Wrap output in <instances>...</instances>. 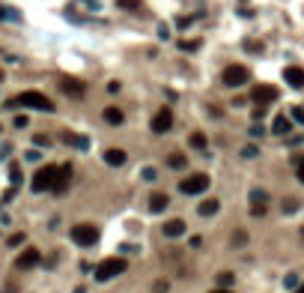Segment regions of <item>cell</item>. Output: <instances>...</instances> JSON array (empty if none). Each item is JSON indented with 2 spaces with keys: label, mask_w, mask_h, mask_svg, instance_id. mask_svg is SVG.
Returning a JSON list of instances; mask_svg holds the SVG:
<instances>
[{
  "label": "cell",
  "mask_w": 304,
  "mask_h": 293,
  "mask_svg": "<svg viewBox=\"0 0 304 293\" xmlns=\"http://www.w3.org/2000/svg\"><path fill=\"white\" fill-rule=\"evenodd\" d=\"M233 281H236L233 272H218V284H221V287H227V290H230V284H233Z\"/></svg>",
  "instance_id": "23"
},
{
  "label": "cell",
  "mask_w": 304,
  "mask_h": 293,
  "mask_svg": "<svg viewBox=\"0 0 304 293\" xmlns=\"http://www.w3.org/2000/svg\"><path fill=\"white\" fill-rule=\"evenodd\" d=\"M107 93H114V96L119 93V84H117V81H111V84H107Z\"/></svg>",
  "instance_id": "36"
},
{
  "label": "cell",
  "mask_w": 304,
  "mask_h": 293,
  "mask_svg": "<svg viewBox=\"0 0 304 293\" xmlns=\"http://www.w3.org/2000/svg\"><path fill=\"white\" fill-rule=\"evenodd\" d=\"M0 78H3V72H0Z\"/></svg>",
  "instance_id": "41"
},
{
  "label": "cell",
  "mask_w": 304,
  "mask_h": 293,
  "mask_svg": "<svg viewBox=\"0 0 304 293\" xmlns=\"http://www.w3.org/2000/svg\"><path fill=\"white\" fill-rule=\"evenodd\" d=\"M266 204H269V194L259 189L251 191V216H256V219H263L266 216Z\"/></svg>",
  "instance_id": "11"
},
{
  "label": "cell",
  "mask_w": 304,
  "mask_h": 293,
  "mask_svg": "<svg viewBox=\"0 0 304 293\" xmlns=\"http://www.w3.org/2000/svg\"><path fill=\"white\" fill-rule=\"evenodd\" d=\"M167 194H161V191H152L149 194V209L152 212H164V209H167Z\"/></svg>",
  "instance_id": "16"
},
{
  "label": "cell",
  "mask_w": 304,
  "mask_h": 293,
  "mask_svg": "<svg viewBox=\"0 0 304 293\" xmlns=\"http://www.w3.org/2000/svg\"><path fill=\"white\" fill-rule=\"evenodd\" d=\"M9 180H12V186L21 183V168H18V165H9Z\"/></svg>",
  "instance_id": "26"
},
{
  "label": "cell",
  "mask_w": 304,
  "mask_h": 293,
  "mask_svg": "<svg viewBox=\"0 0 304 293\" xmlns=\"http://www.w3.org/2000/svg\"><path fill=\"white\" fill-rule=\"evenodd\" d=\"M12 123H15V129H24V126H27V117H15Z\"/></svg>",
  "instance_id": "34"
},
{
  "label": "cell",
  "mask_w": 304,
  "mask_h": 293,
  "mask_svg": "<svg viewBox=\"0 0 304 293\" xmlns=\"http://www.w3.org/2000/svg\"><path fill=\"white\" fill-rule=\"evenodd\" d=\"M292 293H304V284H298V290H292Z\"/></svg>",
  "instance_id": "39"
},
{
  "label": "cell",
  "mask_w": 304,
  "mask_h": 293,
  "mask_svg": "<svg viewBox=\"0 0 304 293\" xmlns=\"http://www.w3.org/2000/svg\"><path fill=\"white\" fill-rule=\"evenodd\" d=\"M197 45H200V42H188V39L179 42V48H182V51H197Z\"/></svg>",
  "instance_id": "28"
},
{
  "label": "cell",
  "mask_w": 304,
  "mask_h": 293,
  "mask_svg": "<svg viewBox=\"0 0 304 293\" xmlns=\"http://www.w3.org/2000/svg\"><path fill=\"white\" fill-rule=\"evenodd\" d=\"M185 165H188V159L182 153H170L167 155V168H173V171H182Z\"/></svg>",
  "instance_id": "20"
},
{
  "label": "cell",
  "mask_w": 304,
  "mask_h": 293,
  "mask_svg": "<svg viewBox=\"0 0 304 293\" xmlns=\"http://www.w3.org/2000/svg\"><path fill=\"white\" fill-rule=\"evenodd\" d=\"M284 81H287L289 87H304V69H298V66H287L284 69Z\"/></svg>",
  "instance_id": "13"
},
{
  "label": "cell",
  "mask_w": 304,
  "mask_h": 293,
  "mask_svg": "<svg viewBox=\"0 0 304 293\" xmlns=\"http://www.w3.org/2000/svg\"><path fill=\"white\" fill-rule=\"evenodd\" d=\"M125 260L122 258H107V260H101L99 266H96V281H111V278H117L125 272Z\"/></svg>",
  "instance_id": "2"
},
{
  "label": "cell",
  "mask_w": 304,
  "mask_h": 293,
  "mask_svg": "<svg viewBox=\"0 0 304 293\" xmlns=\"http://www.w3.org/2000/svg\"><path fill=\"white\" fill-rule=\"evenodd\" d=\"M54 173H57V165H45L33 173V191H51L54 186Z\"/></svg>",
  "instance_id": "7"
},
{
  "label": "cell",
  "mask_w": 304,
  "mask_h": 293,
  "mask_svg": "<svg viewBox=\"0 0 304 293\" xmlns=\"http://www.w3.org/2000/svg\"><path fill=\"white\" fill-rule=\"evenodd\" d=\"M191 147H194V150H206V135H203V132H194V135H191Z\"/></svg>",
  "instance_id": "22"
},
{
  "label": "cell",
  "mask_w": 304,
  "mask_h": 293,
  "mask_svg": "<svg viewBox=\"0 0 304 293\" xmlns=\"http://www.w3.org/2000/svg\"><path fill=\"white\" fill-rule=\"evenodd\" d=\"M218 209H221V204L215 201V198H209V201H203V204H200V209H197V212H200L203 219H209V216H215Z\"/></svg>",
  "instance_id": "19"
},
{
  "label": "cell",
  "mask_w": 304,
  "mask_h": 293,
  "mask_svg": "<svg viewBox=\"0 0 304 293\" xmlns=\"http://www.w3.org/2000/svg\"><path fill=\"white\" fill-rule=\"evenodd\" d=\"M188 24H191V18H179V21H176V27H179V30H185Z\"/></svg>",
  "instance_id": "35"
},
{
  "label": "cell",
  "mask_w": 304,
  "mask_h": 293,
  "mask_svg": "<svg viewBox=\"0 0 304 293\" xmlns=\"http://www.w3.org/2000/svg\"><path fill=\"white\" fill-rule=\"evenodd\" d=\"M63 141L72 144V147H78V150H90V141L84 135H72V132H63Z\"/></svg>",
  "instance_id": "18"
},
{
  "label": "cell",
  "mask_w": 304,
  "mask_h": 293,
  "mask_svg": "<svg viewBox=\"0 0 304 293\" xmlns=\"http://www.w3.org/2000/svg\"><path fill=\"white\" fill-rule=\"evenodd\" d=\"M9 105H18V108H33V111H54V102H51L45 93H39V90H24V93H18L15 99Z\"/></svg>",
  "instance_id": "1"
},
{
  "label": "cell",
  "mask_w": 304,
  "mask_h": 293,
  "mask_svg": "<svg viewBox=\"0 0 304 293\" xmlns=\"http://www.w3.org/2000/svg\"><path fill=\"white\" fill-rule=\"evenodd\" d=\"M298 209V201L295 198H284V212H295Z\"/></svg>",
  "instance_id": "27"
},
{
  "label": "cell",
  "mask_w": 304,
  "mask_h": 293,
  "mask_svg": "<svg viewBox=\"0 0 304 293\" xmlns=\"http://www.w3.org/2000/svg\"><path fill=\"white\" fill-rule=\"evenodd\" d=\"M295 173H298V180H301V183H304V159H301V162H298V165H295Z\"/></svg>",
  "instance_id": "33"
},
{
  "label": "cell",
  "mask_w": 304,
  "mask_h": 293,
  "mask_svg": "<svg viewBox=\"0 0 304 293\" xmlns=\"http://www.w3.org/2000/svg\"><path fill=\"white\" fill-rule=\"evenodd\" d=\"M60 90L66 93V96H75V99H81L86 93V84L81 78H60Z\"/></svg>",
  "instance_id": "10"
},
{
  "label": "cell",
  "mask_w": 304,
  "mask_h": 293,
  "mask_svg": "<svg viewBox=\"0 0 304 293\" xmlns=\"http://www.w3.org/2000/svg\"><path fill=\"white\" fill-rule=\"evenodd\" d=\"M0 18H9V21H21V15H18L15 9H6V6H0Z\"/></svg>",
  "instance_id": "25"
},
{
  "label": "cell",
  "mask_w": 304,
  "mask_h": 293,
  "mask_svg": "<svg viewBox=\"0 0 304 293\" xmlns=\"http://www.w3.org/2000/svg\"><path fill=\"white\" fill-rule=\"evenodd\" d=\"M251 99L256 105H263V108H266L269 102H274V99H277V90H274L271 84H256V87H253V93H251Z\"/></svg>",
  "instance_id": "8"
},
{
  "label": "cell",
  "mask_w": 304,
  "mask_h": 293,
  "mask_svg": "<svg viewBox=\"0 0 304 293\" xmlns=\"http://www.w3.org/2000/svg\"><path fill=\"white\" fill-rule=\"evenodd\" d=\"M185 233V222L182 219H170V222H164V237L167 240H179Z\"/></svg>",
  "instance_id": "14"
},
{
  "label": "cell",
  "mask_w": 304,
  "mask_h": 293,
  "mask_svg": "<svg viewBox=\"0 0 304 293\" xmlns=\"http://www.w3.org/2000/svg\"><path fill=\"white\" fill-rule=\"evenodd\" d=\"M149 129L155 132V135L170 132V129H173V111H170V108H158V111H155V117L149 120Z\"/></svg>",
  "instance_id": "6"
},
{
  "label": "cell",
  "mask_w": 304,
  "mask_h": 293,
  "mask_svg": "<svg viewBox=\"0 0 304 293\" xmlns=\"http://www.w3.org/2000/svg\"><path fill=\"white\" fill-rule=\"evenodd\" d=\"M21 242H24V233H12V237H9V245H12V248L21 245Z\"/></svg>",
  "instance_id": "31"
},
{
  "label": "cell",
  "mask_w": 304,
  "mask_h": 293,
  "mask_svg": "<svg viewBox=\"0 0 304 293\" xmlns=\"http://www.w3.org/2000/svg\"><path fill=\"white\" fill-rule=\"evenodd\" d=\"M125 159H128V155H125V150H114V147H111V150H104V162H107L111 168L125 165Z\"/></svg>",
  "instance_id": "15"
},
{
  "label": "cell",
  "mask_w": 304,
  "mask_h": 293,
  "mask_svg": "<svg viewBox=\"0 0 304 293\" xmlns=\"http://www.w3.org/2000/svg\"><path fill=\"white\" fill-rule=\"evenodd\" d=\"M245 240H248V233H245V230L233 233V245H245Z\"/></svg>",
  "instance_id": "29"
},
{
  "label": "cell",
  "mask_w": 304,
  "mask_h": 293,
  "mask_svg": "<svg viewBox=\"0 0 304 293\" xmlns=\"http://www.w3.org/2000/svg\"><path fill=\"white\" fill-rule=\"evenodd\" d=\"M33 144H36V147H48L51 141L45 138V135H36V138H33Z\"/></svg>",
  "instance_id": "32"
},
{
  "label": "cell",
  "mask_w": 304,
  "mask_h": 293,
  "mask_svg": "<svg viewBox=\"0 0 304 293\" xmlns=\"http://www.w3.org/2000/svg\"><path fill=\"white\" fill-rule=\"evenodd\" d=\"M69 180H72V165H60L57 173H54V186H51V191H54V194H63L66 186H69Z\"/></svg>",
  "instance_id": "9"
},
{
  "label": "cell",
  "mask_w": 304,
  "mask_h": 293,
  "mask_svg": "<svg viewBox=\"0 0 304 293\" xmlns=\"http://www.w3.org/2000/svg\"><path fill=\"white\" fill-rule=\"evenodd\" d=\"M248 78H251V69H245L238 63H233V66H227L221 72V81L227 87H242V84H248Z\"/></svg>",
  "instance_id": "5"
},
{
  "label": "cell",
  "mask_w": 304,
  "mask_h": 293,
  "mask_svg": "<svg viewBox=\"0 0 304 293\" xmlns=\"http://www.w3.org/2000/svg\"><path fill=\"white\" fill-rule=\"evenodd\" d=\"M72 240L78 242V245H96L99 242V227L96 224H90V222H81V224H75L72 227Z\"/></svg>",
  "instance_id": "3"
},
{
  "label": "cell",
  "mask_w": 304,
  "mask_h": 293,
  "mask_svg": "<svg viewBox=\"0 0 304 293\" xmlns=\"http://www.w3.org/2000/svg\"><path fill=\"white\" fill-rule=\"evenodd\" d=\"M209 293H233V290H227V287H218V290H209Z\"/></svg>",
  "instance_id": "38"
},
{
  "label": "cell",
  "mask_w": 304,
  "mask_h": 293,
  "mask_svg": "<svg viewBox=\"0 0 304 293\" xmlns=\"http://www.w3.org/2000/svg\"><path fill=\"white\" fill-rule=\"evenodd\" d=\"M289 114H292V120H298V123L304 126V108H292Z\"/></svg>",
  "instance_id": "30"
},
{
  "label": "cell",
  "mask_w": 304,
  "mask_h": 293,
  "mask_svg": "<svg viewBox=\"0 0 304 293\" xmlns=\"http://www.w3.org/2000/svg\"><path fill=\"white\" fill-rule=\"evenodd\" d=\"M101 117H104V123H107V126H122V120H125L119 108H104V111H101Z\"/></svg>",
  "instance_id": "17"
},
{
  "label": "cell",
  "mask_w": 304,
  "mask_h": 293,
  "mask_svg": "<svg viewBox=\"0 0 304 293\" xmlns=\"http://www.w3.org/2000/svg\"><path fill=\"white\" fill-rule=\"evenodd\" d=\"M42 260V255H39V248H24L21 255H18V260H15V266L18 269H33L36 263Z\"/></svg>",
  "instance_id": "12"
},
{
  "label": "cell",
  "mask_w": 304,
  "mask_h": 293,
  "mask_svg": "<svg viewBox=\"0 0 304 293\" xmlns=\"http://www.w3.org/2000/svg\"><path fill=\"white\" fill-rule=\"evenodd\" d=\"M301 237H304V227H301Z\"/></svg>",
  "instance_id": "40"
},
{
  "label": "cell",
  "mask_w": 304,
  "mask_h": 293,
  "mask_svg": "<svg viewBox=\"0 0 304 293\" xmlns=\"http://www.w3.org/2000/svg\"><path fill=\"white\" fill-rule=\"evenodd\" d=\"M298 284V276H287V287H295Z\"/></svg>",
  "instance_id": "37"
},
{
  "label": "cell",
  "mask_w": 304,
  "mask_h": 293,
  "mask_svg": "<svg viewBox=\"0 0 304 293\" xmlns=\"http://www.w3.org/2000/svg\"><path fill=\"white\" fill-rule=\"evenodd\" d=\"M206 189H209V173H188L185 180L179 183L182 194H203Z\"/></svg>",
  "instance_id": "4"
},
{
  "label": "cell",
  "mask_w": 304,
  "mask_h": 293,
  "mask_svg": "<svg viewBox=\"0 0 304 293\" xmlns=\"http://www.w3.org/2000/svg\"><path fill=\"white\" fill-rule=\"evenodd\" d=\"M271 132H274V135H287V132H289V120H287V117H277V120L271 123Z\"/></svg>",
  "instance_id": "21"
},
{
  "label": "cell",
  "mask_w": 304,
  "mask_h": 293,
  "mask_svg": "<svg viewBox=\"0 0 304 293\" xmlns=\"http://www.w3.org/2000/svg\"><path fill=\"white\" fill-rule=\"evenodd\" d=\"M119 9H128V12H135V9H140V0H117Z\"/></svg>",
  "instance_id": "24"
}]
</instances>
